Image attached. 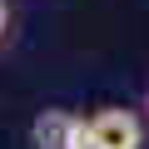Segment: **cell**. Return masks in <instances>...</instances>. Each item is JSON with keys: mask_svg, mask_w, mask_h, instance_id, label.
<instances>
[{"mask_svg": "<svg viewBox=\"0 0 149 149\" xmlns=\"http://www.w3.org/2000/svg\"><path fill=\"white\" fill-rule=\"evenodd\" d=\"M30 144H35V149H90V124H85V114L50 104V109L35 114Z\"/></svg>", "mask_w": 149, "mask_h": 149, "instance_id": "cell-2", "label": "cell"}, {"mask_svg": "<svg viewBox=\"0 0 149 149\" xmlns=\"http://www.w3.org/2000/svg\"><path fill=\"white\" fill-rule=\"evenodd\" d=\"M139 114H144V124H149V90H144V104H139Z\"/></svg>", "mask_w": 149, "mask_h": 149, "instance_id": "cell-4", "label": "cell"}, {"mask_svg": "<svg viewBox=\"0 0 149 149\" xmlns=\"http://www.w3.org/2000/svg\"><path fill=\"white\" fill-rule=\"evenodd\" d=\"M85 124H90V149H149V124L139 109L100 104Z\"/></svg>", "mask_w": 149, "mask_h": 149, "instance_id": "cell-1", "label": "cell"}, {"mask_svg": "<svg viewBox=\"0 0 149 149\" xmlns=\"http://www.w3.org/2000/svg\"><path fill=\"white\" fill-rule=\"evenodd\" d=\"M10 30H15V10H10V0H0V50L10 45Z\"/></svg>", "mask_w": 149, "mask_h": 149, "instance_id": "cell-3", "label": "cell"}]
</instances>
